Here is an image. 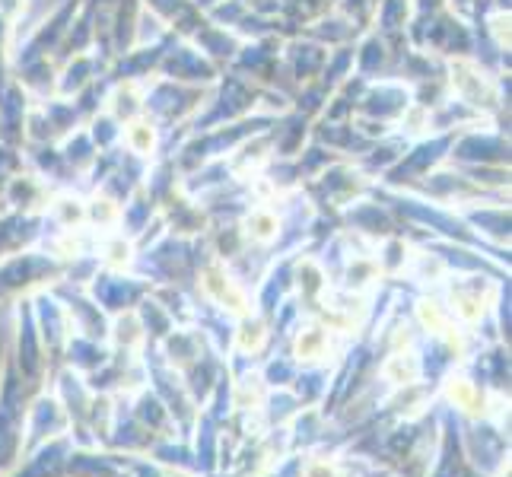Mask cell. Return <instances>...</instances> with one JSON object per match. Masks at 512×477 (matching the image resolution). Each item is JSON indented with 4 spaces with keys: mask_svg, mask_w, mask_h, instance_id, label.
<instances>
[{
    "mask_svg": "<svg viewBox=\"0 0 512 477\" xmlns=\"http://www.w3.org/2000/svg\"><path fill=\"white\" fill-rule=\"evenodd\" d=\"M309 477H334V474L328 465H315V468H309Z\"/></svg>",
    "mask_w": 512,
    "mask_h": 477,
    "instance_id": "cell-2",
    "label": "cell"
},
{
    "mask_svg": "<svg viewBox=\"0 0 512 477\" xmlns=\"http://www.w3.org/2000/svg\"><path fill=\"white\" fill-rule=\"evenodd\" d=\"M449 395H452L458 404H462V408H468V411H478V408H474V404H478V392H474V388H471L465 379L452 382V385H449Z\"/></svg>",
    "mask_w": 512,
    "mask_h": 477,
    "instance_id": "cell-1",
    "label": "cell"
}]
</instances>
